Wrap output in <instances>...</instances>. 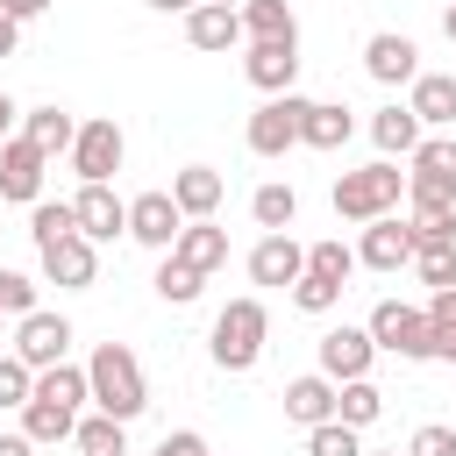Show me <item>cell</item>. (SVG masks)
<instances>
[{
	"instance_id": "obj_7",
	"label": "cell",
	"mask_w": 456,
	"mask_h": 456,
	"mask_svg": "<svg viewBox=\"0 0 456 456\" xmlns=\"http://www.w3.org/2000/svg\"><path fill=\"white\" fill-rule=\"evenodd\" d=\"M242 71H249L256 93H292V78H299V36H264V43H249V50H242Z\"/></svg>"
},
{
	"instance_id": "obj_43",
	"label": "cell",
	"mask_w": 456,
	"mask_h": 456,
	"mask_svg": "<svg viewBox=\"0 0 456 456\" xmlns=\"http://www.w3.org/2000/svg\"><path fill=\"white\" fill-rule=\"evenodd\" d=\"M50 0H0V14H14V21H36Z\"/></svg>"
},
{
	"instance_id": "obj_44",
	"label": "cell",
	"mask_w": 456,
	"mask_h": 456,
	"mask_svg": "<svg viewBox=\"0 0 456 456\" xmlns=\"http://www.w3.org/2000/svg\"><path fill=\"white\" fill-rule=\"evenodd\" d=\"M14 36H21V21H14V14H0V57H14Z\"/></svg>"
},
{
	"instance_id": "obj_19",
	"label": "cell",
	"mask_w": 456,
	"mask_h": 456,
	"mask_svg": "<svg viewBox=\"0 0 456 456\" xmlns=\"http://www.w3.org/2000/svg\"><path fill=\"white\" fill-rule=\"evenodd\" d=\"M185 43H192V50H228V43H242V14L221 7V0H200V7L185 14Z\"/></svg>"
},
{
	"instance_id": "obj_27",
	"label": "cell",
	"mask_w": 456,
	"mask_h": 456,
	"mask_svg": "<svg viewBox=\"0 0 456 456\" xmlns=\"http://www.w3.org/2000/svg\"><path fill=\"white\" fill-rule=\"evenodd\" d=\"M185 264H200V271H214V264H228V228H214V221H185V235L171 242Z\"/></svg>"
},
{
	"instance_id": "obj_18",
	"label": "cell",
	"mask_w": 456,
	"mask_h": 456,
	"mask_svg": "<svg viewBox=\"0 0 456 456\" xmlns=\"http://www.w3.org/2000/svg\"><path fill=\"white\" fill-rule=\"evenodd\" d=\"M335 399H342V385H335L328 370H314V378H292V385H285V413H292L299 428L335 420Z\"/></svg>"
},
{
	"instance_id": "obj_1",
	"label": "cell",
	"mask_w": 456,
	"mask_h": 456,
	"mask_svg": "<svg viewBox=\"0 0 456 456\" xmlns=\"http://www.w3.org/2000/svg\"><path fill=\"white\" fill-rule=\"evenodd\" d=\"M86 378H93V406L114 413V420H135L150 406V385H142V363H135L128 342H100L93 363H86Z\"/></svg>"
},
{
	"instance_id": "obj_16",
	"label": "cell",
	"mask_w": 456,
	"mask_h": 456,
	"mask_svg": "<svg viewBox=\"0 0 456 456\" xmlns=\"http://www.w3.org/2000/svg\"><path fill=\"white\" fill-rule=\"evenodd\" d=\"M299 271H306V249H299L285 228H271V235L249 249V278H256V285H299Z\"/></svg>"
},
{
	"instance_id": "obj_5",
	"label": "cell",
	"mask_w": 456,
	"mask_h": 456,
	"mask_svg": "<svg viewBox=\"0 0 456 456\" xmlns=\"http://www.w3.org/2000/svg\"><path fill=\"white\" fill-rule=\"evenodd\" d=\"M299 121H306V100L299 93H271L256 114H249V150L256 157H285L299 142Z\"/></svg>"
},
{
	"instance_id": "obj_17",
	"label": "cell",
	"mask_w": 456,
	"mask_h": 456,
	"mask_svg": "<svg viewBox=\"0 0 456 456\" xmlns=\"http://www.w3.org/2000/svg\"><path fill=\"white\" fill-rule=\"evenodd\" d=\"M71 207H78V235H93V242H114V235H128V200H114L107 185H86Z\"/></svg>"
},
{
	"instance_id": "obj_32",
	"label": "cell",
	"mask_w": 456,
	"mask_h": 456,
	"mask_svg": "<svg viewBox=\"0 0 456 456\" xmlns=\"http://www.w3.org/2000/svg\"><path fill=\"white\" fill-rule=\"evenodd\" d=\"M28 235H36V249H50V242H64V235H78V207H57V200H36V214H28Z\"/></svg>"
},
{
	"instance_id": "obj_15",
	"label": "cell",
	"mask_w": 456,
	"mask_h": 456,
	"mask_svg": "<svg viewBox=\"0 0 456 456\" xmlns=\"http://www.w3.org/2000/svg\"><path fill=\"white\" fill-rule=\"evenodd\" d=\"M93 271H100L93 235H64V242H50V249H43V278H50V285H64V292H86V285H93Z\"/></svg>"
},
{
	"instance_id": "obj_13",
	"label": "cell",
	"mask_w": 456,
	"mask_h": 456,
	"mask_svg": "<svg viewBox=\"0 0 456 456\" xmlns=\"http://www.w3.org/2000/svg\"><path fill=\"white\" fill-rule=\"evenodd\" d=\"M43 164H50V157H43L28 135H7V142H0V200H28V207H36Z\"/></svg>"
},
{
	"instance_id": "obj_40",
	"label": "cell",
	"mask_w": 456,
	"mask_h": 456,
	"mask_svg": "<svg viewBox=\"0 0 456 456\" xmlns=\"http://www.w3.org/2000/svg\"><path fill=\"white\" fill-rule=\"evenodd\" d=\"M0 314H36V278L0 271Z\"/></svg>"
},
{
	"instance_id": "obj_20",
	"label": "cell",
	"mask_w": 456,
	"mask_h": 456,
	"mask_svg": "<svg viewBox=\"0 0 456 456\" xmlns=\"http://www.w3.org/2000/svg\"><path fill=\"white\" fill-rule=\"evenodd\" d=\"M406 107L420 114V128H449L456 121V71H420L413 93H406Z\"/></svg>"
},
{
	"instance_id": "obj_11",
	"label": "cell",
	"mask_w": 456,
	"mask_h": 456,
	"mask_svg": "<svg viewBox=\"0 0 456 456\" xmlns=\"http://www.w3.org/2000/svg\"><path fill=\"white\" fill-rule=\"evenodd\" d=\"M356 264H370V271H399V264H413V221H399V214H378V221H363Z\"/></svg>"
},
{
	"instance_id": "obj_51",
	"label": "cell",
	"mask_w": 456,
	"mask_h": 456,
	"mask_svg": "<svg viewBox=\"0 0 456 456\" xmlns=\"http://www.w3.org/2000/svg\"><path fill=\"white\" fill-rule=\"evenodd\" d=\"M114 456H128V449H114Z\"/></svg>"
},
{
	"instance_id": "obj_14",
	"label": "cell",
	"mask_w": 456,
	"mask_h": 456,
	"mask_svg": "<svg viewBox=\"0 0 456 456\" xmlns=\"http://www.w3.org/2000/svg\"><path fill=\"white\" fill-rule=\"evenodd\" d=\"M363 71H370L378 86H413V78H420V50H413L406 36H392V28H385V36H370V43H363Z\"/></svg>"
},
{
	"instance_id": "obj_4",
	"label": "cell",
	"mask_w": 456,
	"mask_h": 456,
	"mask_svg": "<svg viewBox=\"0 0 456 456\" xmlns=\"http://www.w3.org/2000/svg\"><path fill=\"white\" fill-rule=\"evenodd\" d=\"M370 342L392 349V356H406V363H428V356H435V321H428V306L378 299V314H370Z\"/></svg>"
},
{
	"instance_id": "obj_28",
	"label": "cell",
	"mask_w": 456,
	"mask_h": 456,
	"mask_svg": "<svg viewBox=\"0 0 456 456\" xmlns=\"http://www.w3.org/2000/svg\"><path fill=\"white\" fill-rule=\"evenodd\" d=\"M235 14H242V36H249V43H264V36H299V21H292L285 0H242Z\"/></svg>"
},
{
	"instance_id": "obj_2",
	"label": "cell",
	"mask_w": 456,
	"mask_h": 456,
	"mask_svg": "<svg viewBox=\"0 0 456 456\" xmlns=\"http://www.w3.org/2000/svg\"><path fill=\"white\" fill-rule=\"evenodd\" d=\"M399 200H406V171H399L392 157H378V164H363V171H342V178H335V214H342V221L399 214Z\"/></svg>"
},
{
	"instance_id": "obj_30",
	"label": "cell",
	"mask_w": 456,
	"mask_h": 456,
	"mask_svg": "<svg viewBox=\"0 0 456 456\" xmlns=\"http://www.w3.org/2000/svg\"><path fill=\"white\" fill-rule=\"evenodd\" d=\"M378 413H385V392H378L370 378H349V385H342V399H335V420H349V428H370Z\"/></svg>"
},
{
	"instance_id": "obj_50",
	"label": "cell",
	"mask_w": 456,
	"mask_h": 456,
	"mask_svg": "<svg viewBox=\"0 0 456 456\" xmlns=\"http://www.w3.org/2000/svg\"><path fill=\"white\" fill-rule=\"evenodd\" d=\"M221 7H242V0H221Z\"/></svg>"
},
{
	"instance_id": "obj_38",
	"label": "cell",
	"mask_w": 456,
	"mask_h": 456,
	"mask_svg": "<svg viewBox=\"0 0 456 456\" xmlns=\"http://www.w3.org/2000/svg\"><path fill=\"white\" fill-rule=\"evenodd\" d=\"M306 271H321V278L342 285V278L356 271V249H349V242H314V249H306Z\"/></svg>"
},
{
	"instance_id": "obj_45",
	"label": "cell",
	"mask_w": 456,
	"mask_h": 456,
	"mask_svg": "<svg viewBox=\"0 0 456 456\" xmlns=\"http://www.w3.org/2000/svg\"><path fill=\"white\" fill-rule=\"evenodd\" d=\"M0 456H36V442L28 435H0Z\"/></svg>"
},
{
	"instance_id": "obj_49",
	"label": "cell",
	"mask_w": 456,
	"mask_h": 456,
	"mask_svg": "<svg viewBox=\"0 0 456 456\" xmlns=\"http://www.w3.org/2000/svg\"><path fill=\"white\" fill-rule=\"evenodd\" d=\"M363 456H399V449H363Z\"/></svg>"
},
{
	"instance_id": "obj_6",
	"label": "cell",
	"mask_w": 456,
	"mask_h": 456,
	"mask_svg": "<svg viewBox=\"0 0 456 456\" xmlns=\"http://www.w3.org/2000/svg\"><path fill=\"white\" fill-rule=\"evenodd\" d=\"M406 192L413 200H456V135H420V150L406 157Z\"/></svg>"
},
{
	"instance_id": "obj_41",
	"label": "cell",
	"mask_w": 456,
	"mask_h": 456,
	"mask_svg": "<svg viewBox=\"0 0 456 456\" xmlns=\"http://www.w3.org/2000/svg\"><path fill=\"white\" fill-rule=\"evenodd\" d=\"M406 456H456V428H442V420H428V428H413V442H406Z\"/></svg>"
},
{
	"instance_id": "obj_47",
	"label": "cell",
	"mask_w": 456,
	"mask_h": 456,
	"mask_svg": "<svg viewBox=\"0 0 456 456\" xmlns=\"http://www.w3.org/2000/svg\"><path fill=\"white\" fill-rule=\"evenodd\" d=\"M150 7H157V14H192L200 0H150Z\"/></svg>"
},
{
	"instance_id": "obj_35",
	"label": "cell",
	"mask_w": 456,
	"mask_h": 456,
	"mask_svg": "<svg viewBox=\"0 0 456 456\" xmlns=\"http://www.w3.org/2000/svg\"><path fill=\"white\" fill-rule=\"evenodd\" d=\"M306 456H363V449H356L349 420H321V428H306Z\"/></svg>"
},
{
	"instance_id": "obj_48",
	"label": "cell",
	"mask_w": 456,
	"mask_h": 456,
	"mask_svg": "<svg viewBox=\"0 0 456 456\" xmlns=\"http://www.w3.org/2000/svg\"><path fill=\"white\" fill-rule=\"evenodd\" d=\"M442 36H449V43H456V0H449V14H442Z\"/></svg>"
},
{
	"instance_id": "obj_26",
	"label": "cell",
	"mask_w": 456,
	"mask_h": 456,
	"mask_svg": "<svg viewBox=\"0 0 456 456\" xmlns=\"http://www.w3.org/2000/svg\"><path fill=\"white\" fill-rule=\"evenodd\" d=\"M413 200V192H406ZM413 249H428V242H456V200H413Z\"/></svg>"
},
{
	"instance_id": "obj_36",
	"label": "cell",
	"mask_w": 456,
	"mask_h": 456,
	"mask_svg": "<svg viewBox=\"0 0 456 456\" xmlns=\"http://www.w3.org/2000/svg\"><path fill=\"white\" fill-rule=\"evenodd\" d=\"M428 321H435V356H442V363H456V285L428 299Z\"/></svg>"
},
{
	"instance_id": "obj_23",
	"label": "cell",
	"mask_w": 456,
	"mask_h": 456,
	"mask_svg": "<svg viewBox=\"0 0 456 456\" xmlns=\"http://www.w3.org/2000/svg\"><path fill=\"white\" fill-rule=\"evenodd\" d=\"M349 135H356L349 107H335V100H306V121H299V142H306V150H342Z\"/></svg>"
},
{
	"instance_id": "obj_9",
	"label": "cell",
	"mask_w": 456,
	"mask_h": 456,
	"mask_svg": "<svg viewBox=\"0 0 456 456\" xmlns=\"http://www.w3.org/2000/svg\"><path fill=\"white\" fill-rule=\"evenodd\" d=\"M128 235L150 242V249H171V242L185 235V207H178L171 192H135V200H128Z\"/></svg>"
},
{
	"instance_id": "obj_34",
	"label": "cell",
	"mask_w": 456,
	"mask_h": 456,
	"mask_svg": "<svg viewBox=\"0 0 456 456\" xmlns=\"http://www.w3.org/2000/svg\"><path fill=\"white\" fill-rule=\"evenodd\" d=\"M121 428H128V420H114V413H93V420H78V435H71V442H78L86 456H114V449H121Z\"/></svg>"
},
{
	"instance_id": "obj_33",
	"label": "cell",
	"mask_w": 456,
	"mask_h": 456,
	"mask_svg": "<svg viewBox=\"0 0 456 456\" xmlns=\"http://www.w3.org/2000/svg\"><path fill=\"white\" fill-rule=\"evenodd\" d=\"M413 271H420V285L449 292V285H456V242H428V249H413Z\"/></svg>"
},
{
	"instance_id": "obj_22",
	"label": "cell",
	"mask_w": 456,
	"mask_h": 456,
	"mask_svg": "<svg viewBox=\"0 0 456 456\" xmlns=\"http://www.w3.org/2000/svg\"><path fill=\"white\" fill-rule=\"evenodd\" d=\"M21 435H28L36 449H43V442H71V435H78V406H64V399H43V392H36V399L21 406Z\"/></svg>"
},
{
	"instance_id": "obj_31",
	"label": "cell",
	"mask_w": 456,
	"mask_h": 456,
	"mask_svg": "<svg viewBox=\"0 0 456 456\" xmlns=\"http://www.w3.org/2000/svg\"><path fill=\"white\" fill-rule=\"evenodd\" d=\"M249 214H256V228H264V235H271V228H292V214H299V192H292V185H256Z\"/></svg>"
},
{
	"instance_id": "obj_21",
	"label": "cell",
	"mask_w": 456,
	"mask_h": 456,
	"mask_svg": "<svg viewBox=\"0 0 456 456\" xmlns=\"http://www.w3.org/2000/svg\"><path fill=\"white\" fill-rule=\"evenodd\" d=\"M221 171H207V164H185L178 178H171V200L185 207V221H214V207H221Z\"/></svg>"
},
{
	"instance_id": "obj_42",
	"label": "cell",
	"mask_w": 456,
	"mask_h": 456,
	"mask_svg": "<svg viewBox=\"0 0 456 456\" xmlns=\"http://www.w3.org/2000/svg\"><path fill=\"white\" fill-rule=\"evenodd\" d=\"M150 456H207V442H200L192 428H178V435H164V442H157Z\"/></svg>"
},
{
	"instance_id": "obj_24",
	"label": "cell",
	"mask_w": 456,
	"mask_h": 456,
	"mask_svg": "<svg viewBox=\"0 0 456 456\" xmlns=\"http://www.w3.org/2000/svg\"><path fill=\"white\" fill-rule=\"evenodd\" d=\"M370 142H378L385 157H413V150H420V114H413V107H378V114H370Z\"/></svg>"
},
{
	"instance_id": "obj_3",
	"label": "cell",
	"mask_w": 456,
	"mask_h": 456,
	"mask_svg": "<svg viewBox=\"0 0 456 456\" xmlns=\"http://www.w3.org/2000/svg\"><path fill=\"white\" fill-rule=\"evenodd\" d=\"M264 335H271L264 299H228V306L214 314V363H221V370H249V363L264 356Z\"/></svg>"
},
{
	"instance_id": "obj_25",
	"label": "cell",
	"mask_w": 456,
	"mask_h": 456,
	"mask_svg": "<svg viewBox=\"0 0 456 456\" xmlns=\"http://www.w3.org/2000/svg\"><path fill=\"white\" fill-rule=\"evenodd\" d=\"M21 135H28L43 157H57V150H71V142H78V121H71L64 107H28V114H21Z\"/></svg>"
},
{
	"instance_id": "obj_12",
	"label": "cell",
	"mask_w": 456,
	"mask_h": 456,
	"mask_svg": "<svg viewBox=\"0 0 456 456\" xmlns=\"http://www.w3.org/2000/svg\"><path fill=\"white\" fill-rule=\"evenodd\" d=\"M370 356H378L370 328H328V335H321V370H328L335 385H349V378H370Z\"/></svg>"
},
{
	"instance_id": "obj_8",
	"label": "cell",
	"mask_w": 456,
	"mask_h": 456,
	"mask_svg": "<svg viewBox=\"0 0 456 456\" xmlns=\"http://www.w3.org/2000/svg\"><path fill=\"white\" fill-rule=\"evenodd\" d=\"M121 128L114 121H78V142H71V171L86 178V185H107L114 171H121Z\"/></svg>"
},
{
	"instance_id": "obj_10",
	"label": "cell",
	"mask_w": 456,
	"mask_h": 456,
	"mask_svg": "<svg viewBox=\"0 0 456 456\" xmlns=\"http://www.w3.org/2000/svg\"><path fill=\"white\" fill-rule=\"evenodd\" d=\"M64 349H71V321H64V314H21V328H14V356H21L28 370L64 363Z\"/></svg>"
},
{
	"instance_id": "obj_29",
	"label": "cell",
	"mask_w": 456,
	"mask_h": 456,
	"mask_svg": "<svg viewBox=\"0 0 456 456\" xmlns=\"http://www.w3.org/2000/svg\"><path fill=\"white\" fill-rule=\"evenodd\" d=\"M200 264H185L178 249H164V264H157V299H171V306H185V299H200Z\"/></svg>"
},
{
	"instance_id": "obj_37",
	"label": "cell",
	"mask_w": 456,
	"mask_h": 456,
	"mask_svg": "<svg viewBox=\"0 0 456 456\" xmlns=\"http://www.w3.org/2000/svg\"><path fill=\"white\" fill-rule=\"evenodd\" d=\"M335 299H342V285H335V278H321V271H299V285H292V306H299V314H328Z\"/></svg>"
},
{
	"instance_id": "obj_39",
	"label": "cell",
	"mask_w": 456,
	"mask_h": 456,
	"mask_svg": "<svg viewBox=\"0 0 456 456\" xmlns=\"http://www.w3.org/2000/svg\"><path fill=\"white\" fill-rule=\"evenodd\" d=\"M36 399V370L21 356H0V406H28Z\"/></svg>"
},
{
	"instance_id": "obj_46",
	"label": "cell",
	"mask_w": 456,
	"mask_h": 456,
	"mask_svg": "<svg viewBox=\"0 0 456 456\" xmlns=\"http://www.w3.org/2000/svg\"><path fill=\"white\" fill-rule=\"evenodd\" d=\"M14 114H21V107H14V100H7V93H0V142H7V135H14Z\"/></svg>"
}]
</instances>
